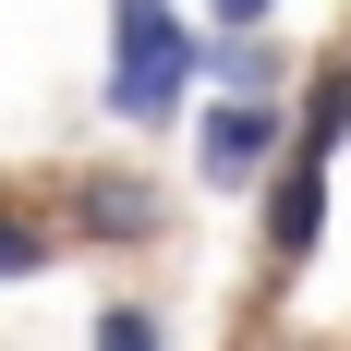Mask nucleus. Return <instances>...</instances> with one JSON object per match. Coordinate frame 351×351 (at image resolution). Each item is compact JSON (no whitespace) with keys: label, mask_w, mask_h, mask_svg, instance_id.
Here are the masks:
<instances>
[{"label":"nucleus","mask_w":351,"mask_h":351,"mask_svg":"<svg viewBox=\"0 0 351 351\" xmlns=\"http://www.w3.org/2000/svg\"><path fill=\"white\" fill-rule=\"evenodd\" d=\"M279 158H291V109L279 97H206L194 109V182L206 194H267Z\"/></svg>","instance_id":"obj_3"},{"label":"nucleus","mask_w":351,"mask_h":351,"mask_svg":"<svg viewBox=\"0 0 351 351\" xmlns=\"http://www.w3.org/2000/svg\"><path fill=\"white\" fill-rule=\"evenodd\" d=\"M254 25H279V0H206V36H254Z\"/></svg>","instance_id":"obj_9"},{"label":"nucleus","mask_w":351,"mask_h":351,"mask_svg":"<svg viewBox=\"0 0 351 351\" xmlns=\"http://www.w3.org/2000/svg\"><path fill=\"white\" fill-rule=\"evenodd\" d=\"M291 145H315V158H339V145H351V36L327 49V61H303V109H291Z\"/></svg>","instance_id":"obj_5"},{"label":"nucleus","mask_w":351,"mask_h":351,"mask_svg":"<svg viewBox=\"0 0 351 351\" xmlns=\"http://www.w3.org/2000/svg\"><path fill=\"white\" fill-rule=\"evenodd\" d=\"M327 170H339V158L291 145L279 170H267V194H254V279L267 291H291L303 267H315V243H327Z\"/></svg>","instance_id":"obj_2"},{"label":"nucleus","mask_w":351,"mask_h":351,"mask_svg":"<svg viewBox=\"0 0 351 351\" xmlns=\"http://www.w3.org/2000/svg\"><path fill=\"white\" fill-rule=\"evenodd\" d=\"M85 351H170V315H158L145 291H109V303H97V339H85Z\"/></svg>","instance_id":"obj_8"},{"label":"nucleus","mask_w":351,"mask_h":351,"mask_svg":"<svg viewBox=\"0 0 351 351\" xmlns=\"http://www.w3.org/2000/svg\"><path fill=\"white\" fill-rule=\"evenodd\" d=\"M291 73H303V61H291L267 25H254V36H206V85H218V97H279Z\"/></svg>","instance_id":"obj_6"},{"label":"nucleus","mask_w":351,"mask_h":351,"mask_svg":"<svg viewBox=\"0 0 351 351\" xmlns=\"http://www.w3.org/2000/svg\"><path fill=\"white\" fill-rule=\"evenodd\" d=\"M194 85H206V25H182L170 0H109V73H97L109 121L158 134V121H182Z\"/></svg>","instance_id":"obj_1"},{"label":"nucleus","mask_w":351,"mask_h":351,"mask_svg":"<svg viewBox=\"0 0 351 351\" xmlns=\"http://www.w3.org/2000/svg\"><path fill=\"white\" fill-rule=\"evenodd\" d=\"M254 351H291V339H254Z\"/></svg>","instance_id":"obj_10"},{"label":"nucleus","mask_w":351,"mask_h":351,"mask_svg":"<svg viewBox=\"0 0 351 351\" xmlns=\"http://www.w3.org/2000/svg\"><path fill=\"white\" fill-rule=\"evenodd\" d=\"M61 230L97 254H145L158 230H170V194L145 170H61Z\"/></svg>","instance_id":"obj_4"},{"label":"nucleus","mask_w":351,"mask_h":351,"mask_svg":"<svg viewBox=\"0 0 351 351\" xmlns=\"http://www.w3.org/2000/svg\"><path fill=\"white\" fill-rule=\"evenodd\" d=\"M61 206H36V194H0V279H49L61 267Z\"/></svg>","instance_id":"obj_7"}]
</instances>
